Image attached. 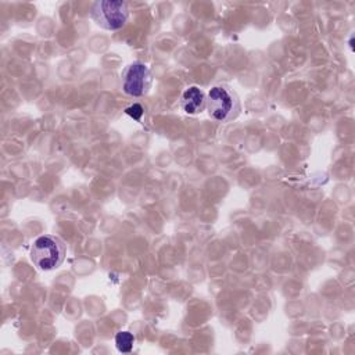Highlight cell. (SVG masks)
Masks as SVG:
<instances>
[{
  "label": "cell",
  "instance_id": "cell-7",
  "mask_svg": "<svg viewBox=\"0 0 355 355\" xmlns=\"http://www.w3.org/2000/svg\"><path fill=\"white\" fill-rule=\"evenodd\" d=\"M125 112L128 114V115H130L133 119H136V121H140L141 119V115H143V107L140 105V104H133V105H130V107H128L126 110H125Z\"/></svg>",
  "mask_w": 355,
  "mask_h": 355
},
{
  "label": "cell",
  "instance_id": "cell-4",
  "mask_svg": "<svg viewBox=\"0 0 355 355\" xmlns=\"http://www.w3.org/2000/svg\"><path fill=\"white\" fill-rule=\"evenodd\" d=\"M151 85L153 73L141 61H135L126 65L121 73V87L128 96L143 97L150 92Z\"/></svg>",
  "mask_w": 355,
  "mask_h": 355
},
{
  "label": "cell",
  "instance_id": "cell-1",
  "mask_svg": "<svg viewBox=\"0 0 355 355\" xmlns=\"http://www.w3.org/2000/svg\"><path fill=\"white\" fill-rule=\"evenodd\" d=\"M208 115L216 122H230L241 112L239 94L227 85H215L207 93Z\"/></svg>",
  "mask_w": 355,
  "mask_h": 355
},
{
  "label": "cell",
  "instance_id": "cell-2",
  "mask_svg": "<svg viewBox=\"0 0 355 355\" xmlns=\"http://www.w3.org/2000/svg\"><path fill=\"white\" fill-rule=\"evenodd\" d=\"M65 245L55 236L44 234L37 237L31 245V261L40 270H53L65 259Z\"/></svg>",
  "mask_w": 355,
  "mask_h": 355
},
{
  "label": "cell",
  "instance_id": "cell-5",
  "mask_svg": "<svg viewBox=\"0 0 355 355\" xmlns=\"http://www.w3.org/2000/svg\"><path fill=\"white\" fill-rule=\"evenodd\" d=\"M207 94L198 86H189L180 96V107L189 115H197L205 110Z\"/></svg>",
  "mask_w": 355,
  "mask_h": 355
},
{
  "label": "cell",
  "instance_id": "cell-6",
  "mask_svg": "<svg viewBox=\"0 0 355 355\" xmlns=\"http://www.w3.org/2000/svg\"><path fill=\"white\" fill-rule=\"evenodd\" d=\"M135 337L129 331H118L115 334V345L119 352H130L133 348Z\"/></svg>",
  "mask_w": 355,
  "mask_h": 355
},
{
  "label": "cell",
  "instance_id": "cell-3",
  "mask_svg": "<svg viewBox=\"0 0 355 355\" xmlns=\"http://www.w3.org/2000/svg\"><path fill=\"white\" fill-rule=\"evenodd\" d=\"M90 17L100 28L107 31H118L126 25L129 8L125 1L100 0L92 6Z\"/></svg>",
  "mask_w": 355,
  "mask_h": 355
}]
</instances>
